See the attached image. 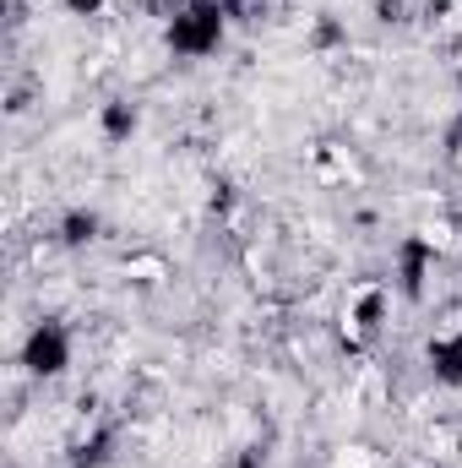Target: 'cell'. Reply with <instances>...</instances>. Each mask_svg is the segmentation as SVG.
I'll list each match as a JSON object with an SVG mask.
<instances>
[{
	"label": "cell",
	"instance_id": "1",
	"mask_svg": "<svg viewBox=\"0 0 462 468\" xmlns=\"http://www.w3.org/2000/svg\"><path fill=\"white\" fill-rule=\"evenodd\" d=\"M229 0H174V11H169V55H180V60H207V55H218V44H224V33H229Z\"/></svg>",
	"mask_w": 462,
	"mask_h": 468
},
{
	"label": "cell",
	"instance_id": "2",
	"mask_svg": "<svg viewBox=\"0 0 462 468\" xmlns=\"http://www.w3.org/2000/svg\"><path fill=\"white\" fill-rule=\"evenodd\" d=\"M71 359H77V338H71L66 322L44 316V322L27 327V338H22V370H27L33 381H55V376H66Z\"/></svg>",
	"mask_w": 462,
	"mask_h": 468
},
{
	"label": "cell",
	"instance_id": "3",
	"mask_svg": "<svg viewBox=\"0 0 462 468\" xmlns=\"http://www.w3.org/2000/svg\"><path fill=\"white\" fill-rule=\"evenodd\" d=\"M430 376H436L441 387L462 392V327L436 333V344H430Z\"/></svg>",
	"mask_w": 462,
	"mask_h": 468
}]
</instances>
